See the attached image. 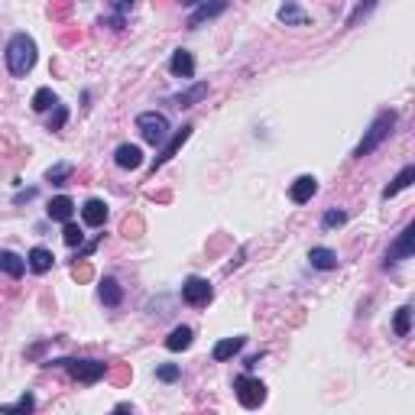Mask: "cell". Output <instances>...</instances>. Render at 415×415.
Returning <instances> with one entry per match:
<instances>
[{"label":"cell","instance_id":"8fae6325","mask_svg":"<svg viewBox=\"0 0 415 415\" xmlns=\"http://www.w3.org/2000/svg\"><path fill=\"white\" fill-rule=\"evenodd\" d=\"M276 16H279V23H286V26H309L311 23V16L299 7V0H286Z\"/></svg>","mask_w":415,"mask_h":415},{"label":"cell","instance_id":"30bf717a","mask_svg":"<svg viewBox=\"0 0 415 415\" xmlns=\"http://www.w3.org/2000/svg\"><path fill=\"white\" fill-rule=\"evenodd\" d=\"M107 204L101 201V198H88L85 208H81V221H85L88 227H104L107 224Z\"/></svg>","mask_w":415,"mask_h":415},{"label":"cell","instance_id":"5b68a950","mask_svg":"<svg viewBox=\"0 0 415 415\" xmlns=\"http://www.w3.org/2000/svg\"><path fill=\"white\" fill-rule=\"evenodd\" d=\"M62 366H69V373L78 383H98L101 376H107V364L104 360H59Z\"/></svg>","mask_w":415,"mask_h":415},{"label":"cell","instance_id":"d6a6232c","mask_svg":"<svg viewBox=\"0 0 415 415\" xmlns=\"http://www.w3.org/2000/svg\"><path fill=\"white\" fill-rule=\"evenodd\" d=\"M107 4H111V7L117 10V14H127V10H134L136 0H107Z\"/></svg>","mask_w":415,"mask_h":415},{"label":"cell","instance_id":"f546056e","mask_svg":"<svg viewBox=\"0 0 415 415\" xmlns=\"http://www.w3.org/2000/svg\"><path fill=\"white\" fill-rule=\"evenodd\" d=\"M69 176H71V166H52V169L46 172V179H49L52 185H65Z\"/></svg>","mask_w":415,"mask_h":415},{"label":"cell","instance_id":"ffe728a7","mask_svg":"<svg viewBox=\"0 0 415 415\" xmlns=\"http://www.w3.org/2000/svg\"><path fill=\"white\" fill-rule=\"evenodd\" d=\"M0 269H4L10 279H20V276L26 273V260H23L20 254H14V250H0Z\"/></svg>","mask_w":415,"mask_h":415},{"label":"cell","instance_id":"9c48e42d","mask_svg":"<svg viewBox=\"0 0 415 415\" xmlns=\"http://www.w3.org/2000/svg\"><path fill=\"white\" fill-rule=\"evenodd\" d=\"M114 162H117V169H140V166H143V149L134 146V143H120L117 153H114Z\"/></svg>","mask_w":415,"mask_h":415},{"label":"cell","instance_id":"4fadbf2b","mask_svg":"<svg viewBox=\"0 0 415 415\" xmlns=\"http://www.w3.org/2000/svg\"><path fill=\"white\" fill-rule=\"evenodd\" d=\"M98 296L107 309H117V305L124 302V289H120V282L114 279V276H104V279L98 282Z\"/></svg>","mask_w":415,"mask_h":415},{"label":"cell","instance_id":"d590c367","mask_svg":"<svg viewBox=\"0 0 415 415\" xmlns=\"http://www.w3.org/2000/svg\"><path fill=\"white\" fill-rule=\"evenodd\" d=\"M182 4H198V0H182Z\"/></svg>","mask_w":415,"mask_h":415},{"label":"cell","instance_id":"3957f363","mask_svg":"<svg viewBox=\"0 0 415 415\" xmlns=\"http://www.w3.org/2000/svg\"><path fill=\"white\" fill-rule=\"evenodd\" d=\"M136 130H140L143 140L153 143V146H159V143L169 140V120H166V114H159V111H143L140 117H136Z\"/></svg>","mask_w":415,"mask_h":415},{"label":"cell","instance_id":"1f68e13d","mask_svg":"<svg viewBox=\"0 0 415 415\" xmlns=\"http://www.w3.org/2000/svg\"><path fill=\"white\" fill-rule=\"evenodd\" d=\"M33 409H36V399L26 393L20 402H14V406H4V412H33Z\"/></svg>","mask_w":415,"mask_h":415},{"label":"cell","instance_id":"ac0fdd59","mask_svg":"<svg viewBox=\"0 0 415 415\" xmlns=\"http://www.w3.org/2000/svg\"><path fill=\"white\" fill-rule=\"evenodd\" d=\"M46 214H49L52 221H71V214H75V201H71L69 195H56L49 201V208H46Z\"/></svg>","mask_w":415,"mask_h":415},{"label":"cell","instance_id":"d4e9b609","mask_svg":"<svg viewBox=\"0 0 415 415\" xmlns=\"http://www.w3.org/2000/svg\"><path fill=\"white\" fill-rule=\"evenodd\" d=\"M409 328H412V309H409V305H402V309L396 311V318H393V331L399 334V338H406Z\"/></svg>","mask_w":415,"mask_h":415},{"label":"cell","instance_id":"2e32d148","mask_svg":"<svg viewBox=\"0 0 415 415\" xmlns=\"http://www.w3.org/2000/svg\"><path fill=\"white\" fill-rule=\"evenodd\" d=\"M309 263L321 273H331V269H338V254L328 250V246H311L309 250Z\"/></svg>","mask_w":415,"mask_h":415},{"label":"cell","instance_id":"cb8c5ba5","mask_svg":"<svg viewBox=\"0 0 415 415\" xmlns=\"http://www.w3.org/2000/svg\"><path fill=\"white\" fill-rule=\"evenodd\" d=\"M59 104V98H56V91H52V88H39V91L33 94V111H52V107Z\"/></svg>","mask_w":415,"mask_h":415},{"label":"cell","instance_id":"4316f807","mask_svg":"<svg viewBox=\"0 0 415 415\" xmlns=\"http://www.w3.org/2000/svg\"><path fill=\"white\" fill-rule=\"evenodd\" d=\"M62 240H65V244H69V246H81V244H85V234H81V227H78V224H71V221H65Z\"/></svg>","mask_w":415,"mask_h":415},{"label":"cell","instance_id":"5bb4252c","mask_svg":"<svg viewBox=\"0 0 415 415\" xmlns=\"http://www.w3.org/2000/svg\"><path fill=\"white\" fill-rule=\"evenodd\" d=\"M169 71L176 78H191L195 75V56H191L189 49H176L169 59Z\"/></svg>","mask_w":415,"mask_h":415},{"label":"cell","instance_id":"83f0119b","mask_svg":"<svg viewBox=\"0 0 415 415\" xmlns=\"http://www.w3.org/2000/svg\"><path fill=\"white\" fill-rule=\"evenodd\" d=\"M179 376H182V370H179L176 364H162V366H156V380H162V383H176Z\"/></svg>","mask_w":415,"mask_h":415},{"label":"cell","instance_id":"4dcf8cb0","mask_svg":"<svg viewBox=\"0 0 415 415\" xmlns=\"http://www.w3.org/2000/svg\"><path fill=\"white\" fill-rule=\"evenodd\" d=\"M347 221V214L344 211H338V208H331V211H324V218H321V227H341Z\"/></svg>","mask_w":415,"mask_h":415},{"label":"cell","instance_id":"ba28073f","mask_svg":"<svg viewBox=\"0 0 415 415\" xmlns=\"http://www.w3.org/2000/svg\"><path fill=\"white\" fill-rule=\"evenodd\" d=\"M191 130H195V127H191V124H185L182 130H176V134H172V140H166V146H162V153H159V156H156V159H153V172H156V169H162V166H166V162H169L172 156H176L179 149H182V143H185V140H189V136H191Z\"/></svg>","mask_w":415,"mask_h":415},{"label":"cell","instance_id":"7402d4cb","mask_svg":"<svg viewBox=\"0 0 415 415\" xmlns=\"http://www.w3.org/2000/svg\"><path fill=\"white\" fill-rule=\"evenodd\" d=\"M412 179H415V166H406V169H402L399 176L386 185V189H383V201H389V198H396L399 191H406L409 185H412Z\"/></svg>","mask_w":415,"mask_h":415},{"label":"cell","instance_id":"e0dca14e","mask_svg":"<svg viewBox=\"0 0 415 415\" xmlns=\"http://www.w3.org/2000/svg\"><path fill=\"white\" fill-rule=\"evenodd\" d=\"M52 263H56V256H52V250H46V246H33L29 256H26V266L33 269V273H39V276L49 273Z\"/></svg>","mask_w":415,"mask_h":415},{"label":"cell","instance_id":"e575fe53","mask_svg":"<svg viewBox=\"0 0 415 415\" xmlns=\"http://www.w3.org/2000/svg\"><path fill=\"white\" fill-rule=\"evenodd\" d=\"M127 376H130V370H127V366H120V370L114 373V380H117V383H124V380H127Z\"/></svg>","mask_w":415,"mask_h":415},{"label":"cell","instance_id":"6da1fadb","mask_svg":"<svg viewBox=\"0 0 415 415\" xmlns=\"http://www.w3.org/2000/svg\"><path fill=\"white\" fill-rule=\"evenodd\" d=\"M4 59H7L10 75L26 78L29 71H33V65H36V39H33V36H26V33H16L14 39L7 43Z\"/></svg>","mask_w":415,"mask_h":415},{"label":"cell","instance_id":"836d02e7","mask_svg":"<svg viewBox=\"0 0 415 415\" xmlns=\"http://www.w3.org/2000/svg\"><path fill=\"white\" fill-rule=\"evenodd\" d=\"M71 276L81 279V282H88V279H91V266H75V269H71Z\"/></svg>","mask_w":415,"mask_h":415},{"label":"cell","instance_id":"9a60e30c","mask_svg":"<svg viewBox=\"0 0 415 415\" xmlns=\"http://www.w3.org/2000/svg\"><path fill=\"white\" fill-rule=\"evenodd\" d=\"M227 10V0H211V4H201V7L195 10V14L189 16V26L198 29L204 20H214V16H221Z\"/></svg>","mask_w":415,"mask_h":415},{"label":"cell","instance_id":"44dd1931","mask_svg":"<svg viewBox=\"0 0 415 415\" xmlns=\"http://www.w3.org/2000/svg\"><path fill=\"white\" fill-rule=\"evenodd\" d=\"M191 341H195V331L189 328V324H179L176 331H172L169 338H166V347H169V351H189L191 347Z\"/></svg>","mask_w":415,"mask_h":415},{"label":"cell","instance_id":"603a6c76","mask_svg":"<svg viewBox=\"0 0 415 415\" xmlns=\"http://www.w3.org/2000/svg\"><path fill=\"white\" fill-rule=\"evenodd\" d=\"M244 344H246V338H224V341H218V344H214L211 357L214 360H231L234 354L244 351Z\"/></svg>","mask_w":415,"mask_h":415},{"label":"cell","instance_id":"52a82bcc","mask_svg":"<svg viewBox=\"0 0 415 415\" xmlns=\"http://www.w3.org/2000/svg\"><path fill=\"white\" fill-rule=\"evenodd\" d=\"M412 250H415V224H409L406 231L396 237V244L386 250V269L396 266V263H402V260H409V256H412Z\"/></svg>","mask_w":415,"mask_h":415},{"label":"cell","instance_id":"d6986e66","mask_svg":"<svg viewBox=\"0 0 415 415\" xmlns=\"http://www.w3.org/2000/svg\"><path fill=\"white\" fill-rule=\"evenodd\" d=\"M204 98H208V85H204V81H198V85H191V88H185V91L172 94V104H176V107H195L198 101H204Z\"/></svg>","mask_w":415,"mask_h":415},{"label":"cell","instance_id":"484cf974","mask_svg":"<svg viewBox=\"0 0 415 415\" xmlns=\"http://www.w3.org/2000/svg\"><path fill=\"white\" fill-rule=\"evenodd\" d=\"M376 4H380V0H360L357 7H354V14L347 16V26H357L366 14H373V10H376Z\"/></svg>","mask_w":415,"mask_h":415},{"label":"cell","instance_id":"7a4b0ae2","mask_svg":"<svg viewBox=\"0 0 415 415\" xmlns=\"http://www.w3.org/2000/svg\"><path fill=\"white\" fill-rule=\"evenodd\" d=\"M393 127H396V111H380V114H376L373 124H370V130L364 134V140L354 146V159H364V156H370L373 149H380L383 143L389 140Z\"/></svg>","mask_w":415,"mask_h":415},{"label":"cell","instance_id":"f1b7e54d","mask_svg":"<svg viewBox=\"0 0 415 415\" xmlns=\"http://www.w3.org/2000/svg\"><path fill=\"white\" fill-rule=\"evenodd\" d=\"M52 111H56V114L49 117V130H62V127H65V120H69V107H65V104H56Z\"/></svg>","mask_w":415,"mask_h":415},{"label":"cell","instance_id":"277c9868","mask_svg":"<svg viewBox=\"0 0 415 415\" xmlns=\"http://www.w3.org/2000/svg\"><path fill=\"white\" fill-rule=\"evenodd\" d=\"M234 396H237V402L244 409H260L263 402H266V386H263V380L244 373V376L234 380Z\"/></svg>","mask_w":415,"mask_h":415},{"label":"cell","instance_id":"8992f818","mask_svg":"<svg viewBox=\"0 0 415 415\" xmlns=\"http://www.w3.org/2000/svg\"><path fill=\"white\" fill-rule=\"evenodd\" d=\"M214 296V289L208 279H201V276H189V279L182 282V299L185 305H195V309H201V305H208Z\"/></svg>","mask_w":415,"mask_h":415},{"label":"cell","instance_id":"7c38bea8","mask_svg":"<svg viewBox=\"0 0 415 415\" xmlns=\"http://www.w3.org/2000/svg\"><path fill=\"white\" fill-rule=\"evenodd\" d=\"M315 191H318V179L315 176H299L296 182H292V189H289V198H292L296 204H305V201L315 198Z\"/></svg>","mask_w":415,"mask_h":415}]
</instances>
